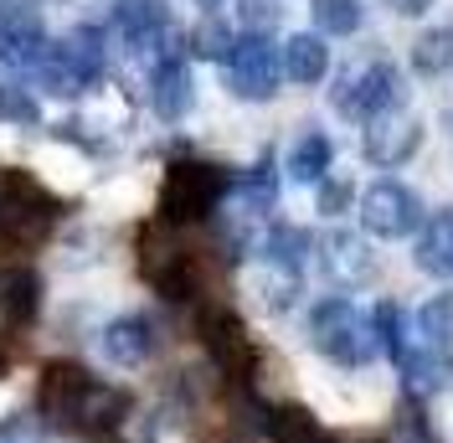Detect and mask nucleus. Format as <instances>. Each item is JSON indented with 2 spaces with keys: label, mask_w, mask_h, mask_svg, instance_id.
<instances>
[{
  "label": "nucleus",
  "mask_w": 453,
  "mask_h": 443,
  "mask_svg": "<svg viewBox=\"0 0 453 443\" xmlns=\"http://www.w3.org/2000/svg\"><path fill=\"white\" fill-rule=\"evenodd\" d=\"M330 155H335V150H330V139L319 135V129L304 135V139H294V150H288V175L304 181V186H319L325 170H330Z\"/></svg>",
  "instance_id": "aec40b11"
},
{
  "label": "nucleus",
  "mask_w": 453,
  "mask_h": 443,
  "mask_svg": "<svg viewBox=\"0 0 453 443\" xmlns=\"http://www.w3.org/2000/svg\"><path fill=\"white\" fill-rule=\"evenodd\" d=\"M232 191V175L211 160H175L165 170V186H160V222L165 227H191V222H206L222 196Z\"/></svg>",
  "instance_id": "f03ea898"
},
{
  "label": "nucleus",
  "mask_w": 453,
  "mask_h": 443,
  "mask_svg": "<svg viewBox=\"0 0 453 443\" xmlns=\"http://www.w3.org/2000/svg\"><path fill=\"white\" fill-rule=\"evenodd\" d=\"M412 263L433 278H453V206H443V212L427 217L423 237H418V248H412Z\"/></svg>",
  "instance_id": "dca6fc26"
},
{
  "label": "nucleus",
  "mask_w": 453,
  "mask_h": 443,
  "mask_svg": "<svg viewBox=\"0 0 453 443\" xmlns=\"http://www.w3.org/2000/svg\"><path fill=\"white\" fill-rule=\"evenodd\" d=\"M350 181H319V212H325V217H340V212H345V206H350Z\"/></svg>",
  "instance_id": "cd10ccee"
},
{
  "label": "nucleus",
  "mask_w": 453,
  "mask_h": 443,
  "mask_svg": "<svg viewBox=\"0 0 453 443\" xmlns=\"http://www.w3.org/2000/svg\"><path fill=\"white\" fill-rule=\"evenodd\" d=\"M57 52H62V62L83 78V88H93L98 78H104V67H109V47H104V27H78L67 31L62 42H57Z\"/></svg>",
  "instance_id": "f3484780"
},
{
  "label": "nucleus",
  "mask_w": 453,
  "mask_h": 443,
  "mask_svg": "<svg viewBox=\"0 0 453 443\" xmlns=\"http://www.w3.org/2000/svg\"><path fill=\"white\" fill-rule=\"evenodd\" d=\"M325 73H330V47H325V36H319V31H294V36L283 42V78L299 83V88H314Z\"/></svg>",
  "instance_id": "4468645a"
},
{
  "label": "nucleus",
  "mask_w": 453,
  "mask_h": 443,
  "mask_svg": "<svg viewBox=\"0 0 453 443\" xmlns=\"http://www.w3.org/2000/svg\"><path fill=\"white\" fill-rule=\"evenodd\" d=\"M253 294L263 299V309H288L299 294V268H288L279 258H263L253 268Z\"/></svg>",
  "instance_id": "6ab92c4d"
},
{
  "label": "nucleus",
  "mask_w": 453,
  "mask_h": 443,
  "mask_svg": "<svg viewBox=\"0 0 453 443\" xmlns=\"http://www.w3.org/2000/svg\"><path fill=\"white\" fill-rule=\"evenodd\" d=\"M196 5H217V0H196Z\"/></svg>",
  "instance_id": "c756f323"
},
{
  "label": "nucleus",
  "mask_w": 453,
  "mask_h": 443,
  "mask_svg": "<svg viewBox=\"0 0 453 443\" xmlns=\"http://www.w3.org/2000/svg\"><path fill=\"white\" fill-rule=\"evenodd\" d=\"M232 47H237V36H232V27H226V21H217V16H206V21L191 31V52H196V57L226 62V57H232Z\"/></svg>",
  "instance_id": "b1692460"
},
{
  "label": "nucleus",
  "mask_w": 453,
  "mask_h": 443,
  "mask_svg": "<svg viewBox=\"0 0 453 443\" xmlns=\"http://www.w3.org/2000/svg\"><path fill=\"white\" fill-rule=\"evenodd\" d=\"M407 330H412V340L423 351L449 361V351H453V294H433L418 315H407Z\"/></svg>",
  "instance_id": "a211bd4d"
},
{
  "label": "nucleus",
  "mask_w": 453,
  "mask_h": 443,
  "mask_svg": "<svg viewBox=\"0 0 453 443\" xmlns=\"http://www.w3.org/2000/svg\"><path fill=\"white\" fill-rule=\"evenodd\" d=\"M104 356H109L113 366H144V361L155 356V330H150V320H144V315L113 320L109 330H104Z\"/></svg>",
  "instance_id": "2eb2a0df"
},
{
  "label": "nucleus",
  "mask_w": 453,
  "mask_h": 443,
  "mask_svg": "<svg viewBox=\"0 0 453 443\" xmlns=\"http://www.w3.org/2000/svg\"><path fill=\"white\" fill-rule=\"evenodd\" d=\"M319 263H325V278L335 289H361L376 278V253L356 237V232H330L319 243Z\"/></svg>",
  "instance_id": "9b49d317"
},
{
  "label": "nucleus",
  "mask_w": 453,
  "mask_h": 443,
  "mask_svg": "<svg viewBox=\"0 0 453 443\" xmlns=\"http://www.w3.org/2000/svg\"><path fill=\"white\" fill-rule=\"evenodd\" d=\"M140 274L165 294V299H191L196 294V258L170 237L165 227H144L140 237Z\"/></svg>",
  "instance_id": "423d86ee"
},
{
  "label": "nucleus",
  "mask_w": 453,
  "mask_h": 443,
  "mask_svg": "<svg viewBox=\"0 0 453 443\" xmlns=\"http://www.w3.org/2000/svg\"><path fill=\"white\" fill-rule=\"evenodd\" d=\"M418 217H423V206L402 181H371L361 191V222H366L371 237H407L418 227Z\"/></svg>",
  "instance_id": "9d476101"
},
{
  "label": "nucleus",
  "mask_w": 453,
  "mask_h": 443,
  "mask_svg": "<svg viewBox=\"0 0 453 443\" xmlns=\"http://www.w3.org/2000/svg\"><path fill=\"white\" fill-rule=\"evenodd\" d=\"M423 144V113L407 109V104H392L376 119H366V160L376 166H407Z\"/></svg>",
  "instance_id": "1a4fd4ad"
},
{
  "label": "nucleus",
  "mask_w": 453,
  "mask_h": 443,
  "mask_svg": "<svg viewBox=\"0 0 453 443\" xmlns=\"http://www.w3.org/2000/svg\"><path fill=\"white\" fill-rule=\"evenodd\" d=\"M201 346H206L211 366L222 371L226 382H248L257 371L253 335H248V325H242L232 309H206V315H201Z\"/></svg>",
  "instance_id": "0eeeda50"
},
{
  "label": "nucleus",
  "mask_w": 453,
  "mask_h": 443,
  "mask_svg": "<svg viewBox=\"0 0 453 443\" xmlns=\"http://www.w3.org/2000/svg\"><path fill=\"white\" fill-rule=\"evenodd\" d=\"M42 417H52L73 433H109L124 423L129 397L109 382H98L93 371L73 366V361H47L42 366V392H36Z\"/></svg>",
  "instance_id": "f257e3e1"
},
{
  "label": "nucleus",
  "mask_w": 453,
  "mask_h": 443,
  "mask_svg": "<svg viewBox=\"0 0 453 443\" xmlns=\"http://www.w3.org/2000/svg\"><path fill=\"white\" fill-rule=\"evenodd\" d=\"M279 21H283L279 0H237V27L248 31V36H268Z\"/></svg>",
  "instance_id": "a878e982"
},
{
  "label": "nucleus",
  "mask_w": 453,
  "mask_h": 443,
  "mask_svg": "<svg viewBox=\"0 0 453 443\" xmlns=\"http://www.w3.org/2000/svg\"><path fill=\"white\" fill-rule=\"evenodd\" d=\"M412 67H418V73H449L453 67V27L423 31L418 47H412Z\"/></svg>",
  "instance_id": "4be33fe9"
},
{
  "label": "nucleus",
  "mask_w": 453,
  "mask_h": 443,
  "mask_svg": "<svg viewBox=\"0 0 453 443\" xmlns=\"http://www.w3.org/2000/svg\"><path fill=\"white\" fill-rule=\"evenodd\" d=\"M268 433L279 443H335L319 428V417H314L310 408H273V413H268Z\"/></svg>",
  "instance_id": "412c9836"
},
{
  "label": "nucleus",
  "mask_w": 453,
  "mask_h": 443,
  "mask_svg": "<svg viewBox=\"0 0 453 443\" xmlns=\"http://www.w3.org/2000/svg\"><path fill=\"white\" fill-rule=\"evenodd\" d=\"M310 340H314V351L325 361H335V366H371L376 351H381L371 315H361V309L350 305V299H340V294L314 305Z\"/></svg>",
  "instance_id": "7ed1b4c3"
},
{
  "label": "nucleus",
  "mask_w": 453,
  "mask_h": 443,
  "mask_svg": "<svg viewBox=\"0 0 453 443\" xmlns=\"http://www.w3.org/2000/svg\"><path fill=\"white\" fill-rule=\"evenodd\" d=\"M0 119H16V124H36V98H27L21 88H0Z\"/></svg>",
  "instance_id": "bb28decb"
},
{
  "label": "nucleus",
  "mask_w": 453,
  "mask_h": 443,
  "mask_svg": "<svg viewBox=\"0 0 453 443\" xmlns=\"http://www.w3.org/2000/svg\"><path fill=\"white\" fill-rule=\"evenodd\" d=\"M42 305V278L31 263H0V320L5 325H27Z\"/></svg>",
  "instance_id": "ddd939ff"
},
{
  "label": "nucleus",
  "mask_w": 453,
  "mask_h": 443,
  "mask_svg": "<svg viewBox=\"0 0 453 443\" xmlns=\"http://www.w3.org/2000/svg\"><path fill=\"white\" fill-rule=\"evenodd\" d=\"M191 104H196V88H191V67L180 62V57H170V62H160L155 73H150V109L160 113V119H186L191 113Z\"/></svg>",
  "instance_id": "f8f14e48"
},
{
  "label": "nucleus",
  "mask_w": 453,
  "mask_h": 443,
  "mask_svg": "<svg viewBox=\"0 0 453 443\" xmlns=\"http://www.w3.org/2000/svg\"><path fill=\"white\" fill-rule=\"evenodd\" d=\"M279 78H283V57L273 52L268 36H242L226 57V88L248 104H268L279 93Z\"/></svg>",
  "instance_id": "6e6552de"
},
{
  "label": "nucleus",
  "mask_w": 453,
  "mask_h": 443,
  "mask_svg": "<svg viewBox=\"0 0 453 443\" xmlns=\"http://www.w3.org/2000/svg\"><path fill=\"white\" fill-rule=\"evenodd\" d=\"M314 27L325 36H350L361 31V0H314Z\"/></svg>",
  "instance_id": "5701e85b"
},
{
  "label": "nucleus",
  "mask_w": 453,
  "mask_h": 443,
  "mask_svg": "<svg viewBox=\"0 0 453 443\" xmlns=\"http://www.w3.org/2000/svg\"><path fill=\"white\" fill-rule=\"evenodd\" d=\"M387 5H392L396 16H423V11L433 5V0H387Z\"/></svg>",
  "instance_id": "c85d7f7f"
},
{
  "label": "nucleus",
  "mask_w": 453,
  "mask_h": 443,
  "mask_svg": "<svg viewBox=\"0 0 453 443\" xmlns=\"http://www.w3.org/2000/svg\"><path fill=\"white\" fill-rule=\"evenodd\" d=\"M304 248H310V232L304 227H273L268 243H263V258H279L288 268H299L304 263Z\"/></svg>",
  "instance_id": "393cba45"
},
{
  "label": "nucleus",
  "mask_w": 453,
  "mask_h": 443,
  "mask_svg": "<svg viewBox=\"0 0 453 443\" xmlns=\"http://www.w3.org/2000/svg\"><path fill=\"white\" fill-rule=\"evenodd\" d=\"M330 98H335V109L345 119H376L381 109L402 104V78H396V67L387 57H366V62L340 73Z\"/></svg>",
  "instance_id": "39448f33"
},
{
  "label": "nucleus",
  "mask_w": 453,
  "mask_h": 443,
  "mask_svg": "<svg viewBox=\"0 0 453 443\" xmlns=\"http://www.w3.org/2000/svg\"><path fill=\"white\" fill-rule=\"evenodd\" d=\"M57 196L42 186V181H31L27 170H5L0 175V237L11 243V248H31V243H42L47 232H52L57 222Z\"/></svg>",
  "instance_id": "20e7f679"
}]
</instances>
